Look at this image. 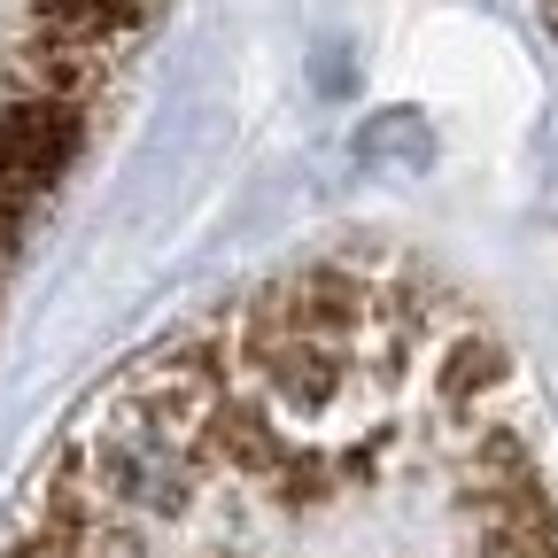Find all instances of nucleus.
<instances>
[{"label":"nucleus","mask_w":558,"mask_h":558,"mask_svg":"<svg viewBox=\"0 0 558 558\" xmlns=\"http://www.w3.org/2000/svg\"><path fill=\"white\" fill-rule=\"evenodd\" d=\"M550 16H558V0H550Z\"/></svg>","instance_id":"3"},{"label":"nucleus","mask_w":558,"mask_h":558,"mask_svg":"<svg viewBox=\"0 0 558 558\" xmlns=\"http://www.w3.org/2000/svg\"><path fill=\"white\" fill-rule=\"evenodd\" d=\"M0 558H558V427L435 264L333 248L117 365Z\"/></svg>","instance_id":"1"},{"label":"nucleus","mask_w":558,"mask_h":558,"mask_svg":"<svg viewBox=\"0 0 558 558\" xmlns=\"http://www.w3.org/2000/svg\"><path fill=\"white\" fill-rule=\"evenodd\" d=\"M156 0H0V295L86 163Z\"/></svg>","instance_id":"2"}]
</instances>
